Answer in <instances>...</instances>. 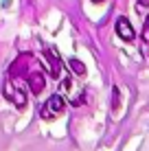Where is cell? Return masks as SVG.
Listing matches in <instances>:
<instances>
[{
    "label": "cell",
    "mask_w": 149,
    "mask_h": 151,
    "mask_svg": "<svg viewBox=\"0 0 149 151\" xmlns=\"http://www.w3.org/2000/svg\"><path fill=\"white\" fill-rule=\"evenodd\" d=\"M64 107H66V101H64V96L61 94H53L48 99V101L42 105V112H40V116L44 118V121H53V118H57L61 112H64Z\"/></svg>",
    "instance_id": "obj_1"
},
{
    "label": "cell",
    "mask_w": 149,
    "mask_h": 151,
    "mask_svg": "<svg viewBox=\"0 0 149 151\" xmlns=\"http://www.w3.org/2000/svg\"><path fill=\"white\" fill-rule=\"evenodd\" d=\"M4 94L11 103H15L18 107H24L27 105V94H24V90H20L18 86H13V81H7V86H4Z\"/></svg>",
    "instance_id": "obj_2"
},
{
    "label": "cell",
    "mask_w": 149,
    "mask_h": 151,
    "mask_svg": "<svg viewBox=\"0 0 149 151\" xmlns=\"http://www.w3.org/2000/svg\"><path fill=\"white\" fill-rule=\"evenodd\" d=\"M116 33H119V37L125 40V42H132L136 37V33H134V29H132V24H130L127 18H119L116 20Z\"/></svg>",
    "instance_id": "obj_3"
},
{
    "label": "cell",
    "mask_w": 149,
    "mask_h": 151,
    "mask_svg": "<svg viewBox=\"0 0 149 151\" xmlns=\"http://www.w3.org/2000/svg\"><path fill=\"white\" fill-rule=\"evenodd\" d=\"M61 90L66 92V96L70 99V103H73V105H81V101H83V99L79 96L81 92L75 90V83H73V79H70V77H66V81H61Z\"/></svg>",
    "instance_id": "obj_4"
},
{
    "label": "cell",
    "mask_w": 149,
    "mask_h": 151,
    "mask_svg": "<svg viewBox=\"0 0 149 151\" xmlns=\"http://www.w3.org/2000/svg\"><path fill=\"white\" fill-rule=\"evenodd\" d=\"M46 86V77L42 72H33V75H29V88H31V94H40V92L44 90Z\"/></svg>",
    "instance_id": "obj_5"
},
{
    "label": "cell",
    "mask_w": 149,
    "mask_h": 151,
    "mask_svg": "<svg viewBox=\"0 0 149 151\" xmlns=\"http://www.w3.org/2000/svg\"><path fill=\"white\" fill-rule=\"evenodd\" d=\"M44 57H46V66H50V75L59 77V61L55 59V53H53V50H46Z\"/></svg>",
    "instance_id": "obj_6"
},
{
    "label": "cell",
    "mask_w": 149,
    "mask_h": 151,
    "mask_svg": "<svg viewBox=\"0 0 149 151\" xmlns=\"http://www.w3.org/2000/svg\"><path fill=\"white\" fill-rule=\"evenodd\" d=\"M68 66H70V68H73L79 77H83V75H86V66L81 64L79 59H68Z\"/></svg>",
    "instance_id": "obj_7"
},
{
    "label": "cell",
    "mask_w": 149,
    "mask_h": 151,
    "mask_svg": "<svg viewBox=\"0 0 149 151\" xmlns=\"http://www.w3.org/2000/svg\"><path fill=\"white\" fill-rule=\"evenodd\" d=\"M145 40H149V18H147V24H145Z\"/></svg>",
    "instance_id": "obj_8"
},
{
    "label": "cell",
    "mask_w": 149,
    "mask_h": 151,
    "mask_svg": "<svg viewBox=\"0 0 149 151\" xmlns=\"http://www.w3.org/2000/svg\"><path fill=\"white\" fill-rule=\"evenodd\" d=\"M92 2H101V0H92Z\"/></svg>",
    "instance_id": "obj_9"
}]
</instances>
